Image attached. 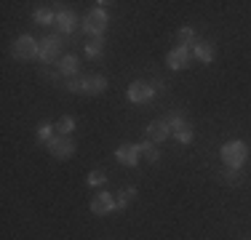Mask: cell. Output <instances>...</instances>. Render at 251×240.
Segmentation results:
<instances>
[{"label":"cell","instance_id":"1","mask_svg":"<svg viewBox=\"0 0 251 240\" xmlns=\"http://www.w3.org/2000/svg\"><path fill=\"white\" fill-rule=\"evenodd\" d=\"M219 155H222L227 168H241L249 158V144L246 142H227V144H222Z\"/></svg>","mask_w":251,"mask_h":240},{"label":"cell","instance_id":"2","mask_svg":"<svg viewBox=\"0 0 251 240\" xmlns=\"http://www.w3.org/2000/svg\"><path fill=\"white\" fill-rule=\"evenodd\" d=\"M38 51H40V43L32 35H22V38H16L14 46H11V53H14V59H19V62H32V59H38Z\"/></svg>","mask_w":251,"mask_h":240},{"label":"cell","instance_id":"3","mask_svg":"<svg viewBox=\"0 0 251 240\" xmlns=\"http://www.w3.org/2000/svg\"><path fill=\"white\" fill-rule=\"evenodd\" d=\"M166 123H169L171 134H174V139L179 144H190L193 142V128H190V123L182 118V112H169V118H166Z\"/></svg>","mask_w":251,"mask_h":240},{"label":"cell","instance_id":"4","mask_svg":"<svg viewBox=\"0 0 251 240\" xmlns=\"http://www.w3.org/2000/svg\"><path fill=\"white\" fill-rule=\"evenodd\" d=\"M46 149H49L56 160H70L75 155V139L73 136H53V139L46 144Z\"/></svg>","mask_w":251,"mask_h":240},{"label":"cell","instance_id":"5","mask_svg":"<svg viewBox=\"0 0 251 240\" xmlns=\"http://www.w3.org/2000/svg\"><path fill=\"white\" fill-rule=\"evenodd\" d=\"M80 29H83V32H88V35H94V38H101V32L107 29V14H104V8L88 11Z\"/></svg>","mask_w":251,"mask_h":240},{"label":"cell","instance_id":"6","mask_svg":"<svg viewBox=\"0 0 251 240\" xmlns=\"http://www.w3.org/2000/svg\"><path fill=\"white\" fill-rule=\"evenodd\" d=\"M59 53H62V38L59 35H49V38L40 40V51H38V59L43 64H51L59 59Z\"/></svg>","mask_w":251,"mask_h":240},{"label":"cell","instance_id":"7","mask_svg":"<svg viewBox=\"0 0 251 240\" xmlns=\"http://www.w3.org/2000/svg\"><path fill=\"white\" fill-rule=\"evenodd\" d=\"M115 208H118V200L110 192H97V195L91 197V211L97 216H107V214L115 211Z\"/></svg>","mask_w":251,"mask_h":240},{"label":"cell","instance_id":"8","mask_svg":"<svg viewBox=\"0 0 251 240\" xmlns=\"http://www.w3.org/2000/svg\"><path fill=\"white\" fill-rule=\"evenodd\" d=\"M152 96H155V88L145 80H136V83L128 86V101H134V104H145V101H150Z\"/></svg>","mask_w":251,"mask_h":240},{"label":"cell","instance_id":"9","mask_svg":"<svg viewBox=\"0 0 251 240\" xmlns=\"http://www.w3.org/2000/svg\"><path fill=\"white\" fill-rule=\"evenodd\" d=\"M190 56H193V48H187V46H176L174 51L166 56V64H169L171 70H184L190 64Z\"/></svg>","mask_w":251,"mask_h":240},{"label":"cell","instance_id":"10","mask_svg":"<svg viewBox=\"0 0 251 240\" xmlns=\"http://www.w3.org/2000/svg\"><path fill=\"white\" fill-rule=\"evenodd\" d=\"M115 158L121 160L123 166H136L139 163V144H121V147L115 149Z\"/></svg>","mask_w":251,"mask_h":240},{"label":"cell","instance_id":"11","mask_svg":"<svg viewBox=\"0 0 251 240\" xmlns=\"http://www.w3.org/2000/svg\"><path fill=\"white\" fill-rule=\"evenodd\" d=\"M147 136H150V142H166L171 136V128H169V123H166V118H160V120H152L150 125H147Z\"/></svg>","mask_w":251,"mask_h":240},{"label":"cell","instance_id":"12","mask_svg":"<svg viewBox=\"0 0 251 240\" xmlns=\"http://www.w3.org/2000/svg\"><path fill=\"white\" fill-rule=\"evenodd\" d=\"M56 27L62 32H73L77 27V14L73 8H64V11H56Z\"/></svg>","mask_w":251,"mask_h":240},{"label":"cell","instance_id":"13","mask_svg":"<svg viewBox=\"0 0 251 240\" xmlns=\"http://www.w3.org/2000/svg\"><path fill=\"white\" fill-rule=\"evenodd\" d=\"M77 70H80V59H77L75 53H67V56L59 59V75L73 77V75H77Z\"/></svg>","mask_w":251,"mask_h":240},{"label":"cell","instance_id":"14","mask_svg":"<svg viewBox=\"0 0 251 240\" xmlns=\"http://www.w3.org/2000/svg\"><path fill=\"white\" fill-rule=\"evenodd\" d=\"M107 88V80L101 75H88V77H83V94H88V96H97L101 94Z\"/></svg>","mask_w":251,"mask_h":240},{"label":"cell","instance_id":"15","mask_svg":"<svg viewBox=\"0 0 251 240\" xmlns=\"http://www.w3.org/2000/svg\"><path fill=\"white\" fill-rule=\"evenodd\" d=\"M193 56L198 59V62H203V64L214 62V46H211V43H203V40H198V43L193 46Z\"/></svg>","mask_w":251,"mask_h":240},{"label":"cell","instance_id":"16","mask_svg":"<svg viewBox=\"0 0 251 240\" xmlns=\"http://www.w3.org/2000/svg\"><path fill=\"white\" fill-rule=\"evenodd\" d=\"M83 51H86V56H88V59H99L101 53H104V40H101V38L88 40V43L83 46Z\"/></svg>","mask_w":251,"mask_h":240},{"label":"cell","instance_id":"17","mask_svg":"<svg viewBox=\"0 0 251 240\" xmlns=\"http://www.w3.org/2000/svg\"><path fill=\"white\" fill-rule=\"evenodd\" d=\"M32 19L38 22V24H56V11L49 8V5H43V8H38L32 14Z\"/></svg>","mask_w":251,"mask_h":240},{"label":"cell","instance_id":"18","mask_svg":"<svg viewBox=\"0 0 251 240\" xmlns=\"http://www.w3.org/2000/svg\"><path fill=\"white\" fill-rule=\"evenodd\" d=\"M139 155H142V158L147 160V163H158V158H160V152H158V149H155V144H152L150 139L139 144Z\"/></svg>","mask_w":251,"mask_h":240},{"label":"cell","instance_id":"19","mask_svg":"<svg viewBox=\"0 0 251 240\" xmlns=\"http://www.w3.org/2000/svg\"><path fill=\"white\" fill-rule=\"evenodd\" d=\"M53 128H56V136H70L75 131V120L73 118H59L56 123H53Z\"/></svg>","mask_w":251,"mask_h":240},{"label":"cell","instance_id":"20","mask_svg":"<svg viewBox=\"0 0 251 240\" xmlns=\"http://www.w3.org/2000/svg\"><path fill=\"white\" fill-rule=\"evenodd\" d=\"M134 197H136V187H126V190H121V192L115 195V200H118V208H126L131 200H134Z\"/></svg>","mask_w":251,"mask_h":240},{"label":"cell","instance_id":"21","mask_svg":"<svg viewBox=\"0 0 251 240\" xmlns=\"http://www.w3.org/2000/svg\"><path fill=\"white\" fill-rule=\"evenodd\" d=\"M179 46H187V48H193L195 46V29L193 27H182L179 29Z\"/></svg>","mask_w":251,"mask_h":240},{"label":"cell","instance_id":"22","mask_svg":"<svg viewBox=\"0 0 251 240\" xmlns=\"http://www.w3.org/2000/svg\"><path fill=\"white\" fill-rule=\"evenodd\" d=\"M62 88H64V91H73V94L83 91V77H77V75L64 77V80H62Z\"/></svg>","mask_w":251,"mask_h":240},{"label":"cell","instance_id":"23","mask_svg":"<svg viewBox=\"0 0 251 240\" xmlns=\"http://www.w3.org/2000/svg\"><path fill=\"white\" fill-rule=\"evenodd\" d=\"M53 136H56V128H53L51 123H43V125L38 128V139H40V142H46V144H49V142L53 139Z\"/></svg>","mask_w":251,"mask_h":240},{"label":"cell","instance_id":"24","mask_svg":"<svg viewBox=\"0 0 251 240\" xmlns=\"http://www.w3.org/2000/svg\"><path fill=\"white\" fill-rule=\"evenodd\" d=\"M88 184H91V187H99V184H104L107 182V173L101 171V168H94L91 173H88V179H86Z\"/></svg>","mask_w":251,"mask_h":240},{"label":"cell","instance_id":"25","mask_svg":"<svg viewBox=\"0 0 251 240\" xmlns=\"http://www.w3.org/2000/svg\"><path fill=\"white\" fill-rule=\"evenodd\" d=\"M225 176H227V182H232V184H238V182H241V173H238V168H227V171H225Z\"/></svg>","mask_w":251,"mask_h":240},{"label":"cell","instance_id":"26","mask_svg":"<svg viewBox=\"0 0 251 240\" xmlns=\"http://www.w3.org/2000/svg\"><path fill=\"white\" fill-rule=\"evenodd\" d=\"M150 86L155 88V91H163V88H166V86H163V80H152Z\"/></svg>","mask_w":251,"mask_h":240}]
</instances>
